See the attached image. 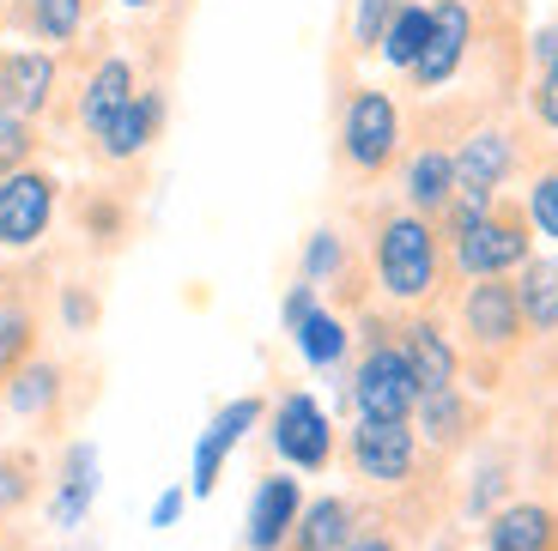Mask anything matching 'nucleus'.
Masks as SVG:
<instances>
[{
    "label": "nucleus",
    "instance_id": "nucleus-1",
    "mask_svg": "<svg viewBox=\"0 0 558 551\" xmlns=\"http://www.w3.org/2000/svg\"><path fill=\"white\" fill-rule=\"evenodd\" d=\"M377 279L395 304H418L437 291V231L418 212H395L377 231Z\"/></svg>",
    "mask_w": 558,
    "mask_h": 551
},
{
    "label": "nucleus",
    "instance_id": "nucleus-2",
    "mask_svg": "<svg viewBox=\"0 0 558 551\" xmlns=\"http://www.w3.org/2000/svg\"><path fill=\"white\" fill-rule=\"evenodd\" d=\"M352 406H359L364 425H407L418 406V388H413V370H407L401 345H371L352 376Z\"/></svg>",
    "mask_w": 558,
    "mask_h": 551
},
{
    "label": "nucleus",
    "instance_id": "nucleus-3",
    "mask_svg": "<svg viewBox=\"0 0 558 551\" xmlns=\"http://www.w3.org/2000/svg\"><path fill=\"white\" fill-rule=\"evenodd\" d=\"M401 146V110L383 91H352L347 122H340V152L352 170H383Z\"/></svg>",
    "mask_w": 558,
    "mask_h": 551
},
{
    "label": "nucleus",
    "instance_id": "nucleus-4",
    "mask_svg": "<svg viewBox=\"0 0 558 551\" xmlns=\"http://www.w3.org/2000/svg\"><path fill=\"white\" fill-rule=\"evenodd\" d=\"M522 261H529V224L510 219V212H486L456 236V267L468 279H504Z\"/></svg>",
    "mask_w": 558,
    "mask_h": 551
},
{
    "label": "nucleus",
    "instance_id": "nucleus-5",
    "mask_svg": "<svg viewBox=\"0 0 558 551\" xmlns=\"http://www.w3.org/2000/svg\"><path fill=\"white\" fill-rule=\"evenodd\" d=\"M56 219V176L43 170H13L0 176V248H31Z\"/></svg>",
    "mask_w": 558,
    "mask_h": 551
},
{
    "label": "nucleus",
    "instance_id": "nucleus-6",
    "mask_svg": "<svg viewBox=\"0 0 558 551\" xmlns=\"http://www.w3.org/2000/svg\"><path fill=\"white\" fill-rule=\"evenodd\" d=\"M274 449L298 473H322L335 461V425H328V413L310 394H286L274 406Z\"/></svg>",
    "mask_w": 558,
    "mask_h": 551
},
{
    "label": "nucleus",
    "instance_id": "nucleus-7",
    "mask_svg": "<svg viewBox=\"0 0 558 551\" xmlns=\"http://www.w3.org/2000/svg\"><path fill=\"white\" fill-rule=\"evenodd\" d=\"M510 170H517V146H510V134H504V127H480V134L456 152V200H468V207H492Z\"/></svg>",
    "mask_w": 558,
    "mask_h": 551
},
{
    "label": "nucleus",
    "instance_id": "nucleus-8",
    "mask_svg": "<svg viewBox=\"0 0 558 551\" xmlns=\"http://www.w3.org/2000/svg\"><path fill=\"white\" fill-rule=\"evenodd\" d=\"M352 467H359V479L371 485H407L413 479V461H418V430L413 425H364L352 430Z\"/></svg>",
    "mask_w": 558,
    "mask_h": 551
},
{
    "label": "nucleus",
    "instance_id": "nucleus-9",
    "mask_svg": "<svg viewBox=\"0 0 558 551\" xmlns=\"http://www.w3.org/2000/svg\"><path fill=\"white\" fill-rule=\"evenodd\" d=\"M255 425H262V400H255V394L219 406V413H213V425L201 430V442H195V479H189V491H195V497H213V485H219L231 449H238V442L250 437Z\"/></svg>",
    "mask_w": 558,
    "mask_h": 551
},
{
    "label": "nucleus",
    "instance_id": "nucleus-10",
    "mask_svg": "<svg viewBox=\"0 0 558 551\" xmlns=\"http://www.w3.org/2000/svg\"><path fill=\"white\" fill-rule=\"evenodd\" d=\"M298 515H304V491H298V479H286V473L262 479V485H255V497H250L243 546H250V551H286V546H292Z\"/></svg>",
    "mask_w": 558,
    "mask_h": 551
},
{
    "label": "nucleus",
    "instance_id": "nucleus-11",
    "mask_svg": "<svg viewBox=\"0 0 558 551\" xmlns=\"http://www.w3.org/2000/svg\"><path fill=\"white\" fill-rule=\"evenodd\" d=\"M468 42H474V13H468V0H437V7H432V42H425V56H418L413 79L418 85L456 79L461 56H468Z\"/></svg>",
    "mask_w": 558,
    "mask_h": 551
},
{
    "label": "nucleus",
    "instance_id": "nucleus-12",
    "mask_svg": "<svg viewBox=\"0 0 558 551\" xmlns=\"http://www.w3.org/2000/svg\"><path fill=\"white\" fill-rule=\"evenodd\" d=\"M461 321H468V333H474L486 352L517 345V333H522L517 285H510V279H480V285L468 291V304H461Z\"/></svg>",
    "mask_w": 558,
    "mask_h": 551
},
{
    "label": "nucleus",
    "instance_id": "nucleus-13",
    "mask_svg": "<svg viewBox=\"0 0 558 551\" xmlns=\"http://www.w3.org/2000/svg\"><path fill=\"white\" fill-rule=\"evenodd\" d=\"M56 97V56L43 49H19V56H0V115H31Z\"/></svg>",
    "mask_w": 558,
    "mask_h": 551
},
{
    "label": "nucleus",
    "instance_id": "nucleus-14",
    "mask_svg": "<svg viewBox=\"0 0 558 551\" xmlns=\"http://www.w3.org/2000/svg\"><path fill=\"white\" fill-rule=\"evenodd\" d=\"M486 551H558V510L504 503L486 515Z\"/></svg>",
    "mask_w": 558,
    "mask_h": 551
},
{
    "label": "nucleus",
    "instance_id": "nucleus-15",
    "mask_svg": "<svg viewBox=\"0 0 558 551\" xmlns=\"http://www.w3.org/2000/svg\"><path fill=\"white\" fill-rule=\"evenodd\" d=\"M92 503H98V449L92 442H73L68 461H61V485L49 497V522L68 534V527H80L92 515Z\"/></svg>",
    "mask_w": 558,
    "mask_h": 551
},
{
    "label": "nucleus",
    "instance_id": "nucleus-16",
    "mask_svg": "<svg viewBox=\"0 0 558 551\" xmlns=\"http://www.w3.org/2000/svg\"><path fill=\"white\" fill-rule=\"evenodd\" d=\"M401 358H407V370H413L418 394H444V388H456V345H449V333L437 328V321H413V328H407Z\"/></svg>",
    "mask_w": 558,
    "mask_h": 551
},
{
    "label": "nucleus",
    "instance_id": "nucleus-17",
    "mask_svg": "<svg viewBox=\"0 0 558 551\" xmlns=\"http://www.w3.org/2000/svg\"><path fill=\"white\" fill-rule=\"evenodd\" d=\"M158 122H165V97H158V91H134V103H128V110H116L110 122L98 127L104 158L146 152V146H153V134H158Z\"/></svg>",
    "mask_w": 558,
    "mask_h": 551
},
{
    "label": "nucleus",
    "instance_id": "nucleus-18",
    "mask_svg": "<svg viewBox=\"0 0 558 551\" xmlns=\"http://www.w3.org/2000/svg\"><path fill=\"white\" fill-rule=\"evenodd\" d=\"M352 546V503L347 497H316L304 503L292 527V551H347Z\"/></svg>",
    "mask_w": 558,
    "mask_h": 551
},
{
    "label": "nucleus",
    "instance_id": "nucleus-19",
    "mask_svg": "<svg viewBox=\"0 0 558 551\" xmlns=\"http://www.w3.org/2000/svg\"><path fill=\"white\" fill-rule=\"evenodd\" d=\"M134 68H128L122 56H110L104 61L98 73H92V79H85V97H80V122L92 127V134H98L104 122H110L116 110H128V103H134Z\"/></svg>",
    "mask_w": 558,
    "mask_h": 551
},
{
    "label": "nucleus",
    "instance_id": "nucleus-20",
    "mask_svg": "<svg viewBox=\"0 0 558 551\" xmlns=\"http://www.w3.org/2000/svg\"><path fill=\"white\" fill-rule=\"evenodd\" d=\"M407 200L418 212H449L456 207V152H418L407 164Z\"/></svg>",
    "mask_w": 558,
    "mask_h": 551
},
{
    "label": "nucleus",
    "instance_id": "nucleus-21",
    "mask_svg": "<svg viewBox=\"0 0 558 551\" xmlns=\"http://www.w3.org/2000/svg\"><path fill=\"white\" fill-rule=\"evenodd\" d=\"M517 304H522V321H529L534 333H553V328H558V261H553V255H541V261H522Z\"/></svg>",
    "mask_w": 558,
    "mask_h": 551
},
{
    "label": "nucleus",
    "instance_id": "nucleus-22",
    "mask_svg": "<svg viewBox=\"0 0 558 551\" xmlns=\"http://www.w3.org/2000/svg\"><path fill=\"white\" fill-rule=\"evenodd\" d=\"M425 42H432V7H395L389 30H383V61L389 68H418V56H425Z\"/></svg>",
    "mask_w": 558,
    "mask_h": 551
},
{
    "label": "nucleus",
    "instance_id": "nucleus-23",
    "mask_svg": "<svg viewBox=\"0 0 558 551\" xmlns=\"http://www.w3.org/2000/svg\"><path fill=\"white\" fill-rule=\"evenodd\" d=\"M413 418H418L413 430H425V442H437V449H456V442L468 437V406H461L456 388H444V394H418Z\"/></svg>",
    "mask_w": 558,
    "mask_h": 551
},
{
    "label": "nucleus",
    "instance_id": "nucleus-24",
    "mask_svg": "<svg viewBox=\"0 0 558 551\" xmlns=\"http://www.w3.org/2000/svg\"><path fill=\"white\" fill-rule=\"evenodd\" d=\"M61 394V370L56 364H25V370L7 382V406H13L19 418H43L49 406H56Z\"/></svg>",
    "mask_w": 558,
    "mask_h": 551
},
{
    "label": "nucleus",
    "instance_id": "nucleus-25",
    "mask_svg": "<svg viewBox=\"0 0 558 551\" xmlns=\"http://www.w3.org/2000/svg\"><path fill=\"white\" fill-rule=\"evenodd\" d=\"M292 340H298V352H304V358L316 364V370H328V364L347 358V321H340V316H322V309L292 333Z\"/></svg>",
    "mask_w": 558,
    "mask_h": 551
},
{
    "label": "nucleus",
    "instance_id": "nucleus-26",
    "mask_svg": "<svg viewBox=\"0 0 558 551\" xmlns=\"http://www.w3.org/2000/svg\"><path fill=\"white\" fill-rule=\"evenodd\" d=\"M25 352H31V309L7 304L0 309V382H13L25 370Z\"/></svg>",
    "mask_w": 558,
    "mask_h": 551
},
{
    "label": "nucleus",
    "instance_id": "nucleus-27",
    "mask_svg": "<svg viewBox=\"0 0 558 551\" xmlns=\"http://www.w3.org/2000/svg\"><path fill=\"white\" fill-rule=\"evenodd\" d=\"M31 25L43 42H68L85 25V0H31Z\"/></svg>",
    "mask_w": 558,
    "mask_h": 551
},
{
    "label": "nucleus",
    "instance_id": "nucleus-28",
    "mask_svg": "<svg viewBox=\"0 0 558 551\" xmlns=\"http://www.w3.org/2000/svg\"><path fill=\"white\" fill-rule=\"evenodd\" d=\"M347 267V243L335 231H310L304 243V285H322V279H335Z\"/></svg>",
    "mask_w": 558,
    "mask_h": 551
},
{
    "label": "nucleus",
    "instance_id": "nucleus-29",
    "mask_svg": "<svg viewBox=\"0 0 558 551\" xmlns=\"http://www.w3.org/2000/svg\"><path fill=\"white\" fill-rule=\"evenodd\" d=\"M31 473H37L31 455H0V515H13L31 497Z\"/></svg>",
    "mask_w": 558,
    "mask_h": 551
},
{
    "label": "nucleus",
    "instance_id": "nucleus-30",
    "mask_svg": "<svg viewBox=\"0 0 558 551\" xmlns=\"http://www.w3.org/2000/svg\"><path fill=\"white\" fill-rule=\"evenodd\" d=\"M529 219H534V231H541V236H553V243H558V170H546V176L529 188Z\"/></svg>",
    "mask_w": 558,
    "mask_h": 551
},
{
    "label": "nucleus",
    "instance_id": "nucleus-31",
    "mask_svg": "<svg viewBox=\"0 0 558 551\" xmlns=\"http://www.w3.org/2000/svg\"><path fill=\"white\" fill-rule=\"evenodd\" d=\"M25 158H31V122H19V115H0V176L25 170Z\"/></svg>",
    "mask_w": 558,
    "mask_h": 551
},
{
    "label": "nucleus",
    "instance_id": "nucleus-32",
    "mask_svg": "<svg viewBox=\"0 0 558 551\" xmlns=\"http://www.w3.org/2000/svg\"><path fill=\"white\" fill-rule=\"evenodd\" d=\"M389 19H395V0H359V19H352V42H359V49H377L383 30H389Z\"/></svg>",
    "mask_w": 558,
    "mask_h": 551
},
{
    "label": "nucleus",
    "instance_id": "nucleus-33",
    "mask_svg": "<svg viewBox=\"0 0 558 551\" xmlns=\"http://www.w3.org/2000/svg\"><path fill=\"white\" fill-rule=\"evenodd\" d=\"M534 115H541V127H558V61H546L541 85H534Z\"/></svg>",
    "mask_w": 558,
    "mask_h": 551
},
{
    "label": "nucleus",
    "instance_id": "nucleus-34",
    "mask_svg": "<svg viewBox=\"0 0 558 551\" xmlns=\"http://www.w3.org/2000/svg\"><path fill=\"white\" fill-rule=\"evenodd\" d=\"M279 316H286V328H304L310 316H316V285H292V297H286V309H279Z\"/></svg>",
    "mask_w": 558,
    "mask_h": 551
},
{
    "label": "nucleus",
    "instance_id": "nucleus-35",
    "mask_svg": "<svg viewBox=\"0 0 558 551\" xmlns=\"http://www.w3.org/2000/svg\"><path fill=\"white\" fill-rule=\"evenodd\" d=\"M182 503H189V491H165L153 503V527H177L182 522Z\"/></svg>",
    "mask_w": 558,
    "mask_h": 551
},
{
    "label": "nucleus",
    "instance_id": "nucleus-36",
    "mask_svg": "<svg viewBox=\"0 0 558 551\" xmlns=\"http://www.w3.org/2000/svg\"><path fill=\"white\" fill-rule=\"evenodd\" d=\"M498 485H504V473H498V467H486V473H480V485H474V515H486V510H492V497H498Z\"/></svg>",
    "mask_w": 558,
    "mask_h": 551
},
{
    "label": "nucleus",
    "instance_id": "nucleus-37",
    "mask_svg": "<svg viewBox=\"0 0 558 551\" xmlns=\"http://www.w3.org/2000/svg\"><path fill=\"white\" fill-rule=\"evenodd\" d=\"M347 551H401V546H395L389 534H352V546H347Z\"/></svg>",
    "mask_w": 558,
    "mask_h": 551
},
{
    "label": "nucleus",
    "instance_id": "nucleus-38",
    "mask_svg": "<svg viewBox=\"0 0 558 551\" xmlns=\"http://www.w3.org/2000/svg\"><path fill=\"white\" fill-rule=\"evenodd\" d=\"M68 321H73V328H85V321H92V304H85L80 291H73V297H68Z\"/></svg>",
    "mask_w": 558,
    "mask_h": 551
},
{
    "label": "nucleus",
    "instance_id": "nucleus-39",
    "mask_svg": "<svg viewBox=\"0 0 558 551\" xmlns=\"http://www.w3.org/2000/svg\"><path fill=\"white\" fill-rule=\"evenodd\" d=\"M122 7H153V0H122Z\"/></svg>",
    "mask_w": 558,
    "mask_h": 551
},
{
    "label": "nucleus",
    "instance_id": "nucleus-40",
    "mask_svg": "<svg viewBox=\"0 0 558 551\" xmlns=\"http://www.w3.org/2000/svg\"><path fill=\"white\" fill-rule=\"evenodd\" d=\"M0 551H7V546H0Z\"/></svg>",
    "mask_w": 558,
    "mask_h": 551
}]
</instances>
